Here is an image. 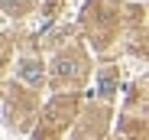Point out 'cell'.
<instances>
[{
	"label": "cell",
	"mask_w": 149,
	"mask_h": 140,
	"mask_svg": "<svg viewBox=\"0 0 149 140\" xmlns=\"http://www.w3.org/2000/svg\"><path fill=\"white\" fill-rule=\"evenodd\" d=\"M19 75L26 78L29 85H39V82H42V65H39V62H23V65H19Z\"/></svg>",
	"instance_id": "1"
},
{
	"label": "cell",
	"mask_w": 149,
	"mask_h": 140,
	"mask_svg": "<svg viewBox=\"0 0 149 140\" xmlns=\"http://www.w3.org/2000/svg\"><path fill=\"white\" fill-rule=\"evenodd\" d=\"M101 95H104V98H107V95H113V75H110V72H104V75H101Z\"/></svg>",
	"instance_id": "2"
}]
</instances>
